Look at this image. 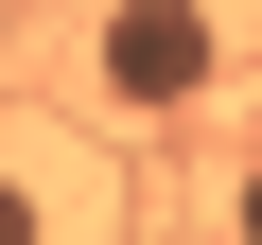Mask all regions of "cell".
<instances>
[{"label": "cell", "instance_id": "277c9868", "mask_svg": "<svg viewBox=\"0 0 262 245\" xmlns=\"http://www.w3.org/2000/svg\"><path fill=\"white\" fill-rule=\"evenodd\" d=\"M0 53H18V0H0Z\"/></svg>", "mask_w": 262, "mask_h": 245}, {"label": "cell", "instance_id": "3957f363", "mask_svg": "<svg viewBox=\"0 0 262 245\" xmlns=\"http://www.w3.org/2000/svg\"><path fill=\"white\" fill-rule=\"evenodd\" d=\"M227 245H262V158H245V175H227Z\"/></svg>", "mask_w": 262, "mask_h": 245}, {"label": "cell", "instance_id": "6da1fadb", "mask_svg": "<svg viewBox=\"0 0 262 245\" xmlns=\"http://www.w3.org/2000/svg\"><path fill=\"white\" fill-rule=\"evenodd\" d=\"M88 70H105L122 122H175L227 70V18H210V0H105V18H88Z\"/></svg>", "mask_w": 262, "mask_h": 245}, {"label": "cell", "instance_id": "7a4b0ae2", "mask_svg": "<svg viewBox=\"0 0 262 245\" xmlns=\"http://www.w3.org/2000/svg\"><path fill=\"white\" fill-rule=\"evenodd\" d=\"M0 245H53V140H0Z\"/></svg>", "mask_w": 262, "mask_h": 245}]
</instances>
